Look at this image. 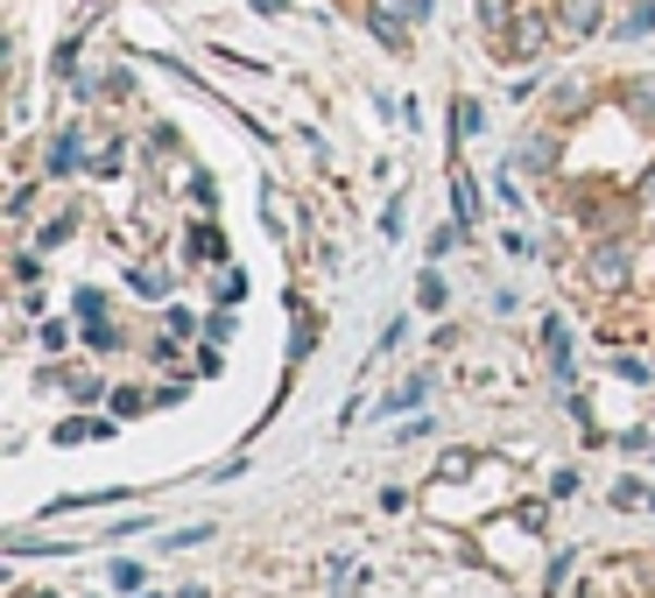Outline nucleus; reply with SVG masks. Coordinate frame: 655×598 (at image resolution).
Returning a JSON list of instances; mask_svg holds the SVG:
<instances>
[{"label":"nucleus","instance_id":"1","mask_svg":"<svg viewBox=\"0 0 655 598\" xmlns=\"http://www.w3.org/2000/svg\"><path fill=\"white\" fill-rule=\"evenodd\" d=\"M600 8H606V0H557V36L564 42L592 36V28H600Z\"/></svg>","mask_w":655,"mask_h":598},{"label":"nucleus","instance_id":"2","mask_svg":"<svg viewBox=\"0 0 655 598\" xmlns=\"http://www.w3.org/2000/svg\"><path fill=\"white\" fill-rule=\"evenodd\" d=\"M367 28H374V42H388V50L409 42V14H401L395 0H374V8H367Z\"/></svg>","mask_w":655,"mask_h":598},{"label":"nucleus","instance_id":"3","mask_svg":"<svg viewBox=\"0 0 655 598\" xmlns=\"http://www.w3.org/2000/svg\"><path fill=\"white\" fill-rule=\"evenodd\" d=\"M549 42V28L535 22V14H522V22H515V36H500V57H515V64H529L535 50H543Z\"/></svg>","mask_w":655,"mask_h":598},{"label":"nucleus","instance_id":"4","mask_svg":"<svg viewBox=\"0 0 655 598\" xmlns=\"http://www.w3.org/2000/svg\"><path fill=\"white\" fill-rule=\"evenodd\" d=\"M592 282H600V289H614V282H628V247H614V239H600V247H592Z\"/></svg>","mask_w":655,"mask_h":598},{"label":"nucleus","instance_id":"5","mask_svg":"<svg viewBox=\"0 0 655 598\" xmlns=\"http://www.w3.org/2000/svg\"><path fill=\"white\" fill-rule=\"evenodd\" d=\"M78 127H64V134H57V141H50V155H42V162H50V176H71V170H85V155H78Z\"/></svg>","mask_w":655,"mask_h":598},{"label":"nucleus","instance_id":"6","mask_svg":"<svg viewBox=\"0 0 655 598\" xmlns=\"http://www.w3.org/2000/svg\"><path fill=\"white\" fill-rule=\"evenodd\" d=\"M92 437H113V423H99V415H71V423H57V444H92Z\"/></svg>","mask_w":655,"mask_h":598},{"label":"nucleus","instance_id":"7","mask_svg":"<svg viewBox=\"0 0 655 598\" xmlns=\"http://www.w3.org/2000/svg\"><path fill=\"white\" fill-rule=\"evenodd\" d=\"M452 212H458V226H472L480 219V198H472V176L452 162Z\"/></svg>","mask_w":655,"mask_h":598},{"label":"nucleus","instance_id":"8","mask_svg":"<svg viewBox=\"0 0 655 598\" xmlns=\"http://www.w3.org/2000/svg\"><path fill=\"white\" fill-rule=\"evenodd\" d=\"M549 366H557V381H571V338H564V324H549Z\"/></svg>","mask_w":655,"mask_h":598},{"label":"nucleus","instance_id":"9","mask_svg":"<svg viewBox=\"0 0 655 598\" xmlns=\"http://www.w3.org/2000/svg\"><path fill=\"white\" fill-rule=\"evenodd\" d=\"M416 303H423V310H444V275H423V282H416Z\"/></svg>","mask_w":655,"mask_h":598},{"label":"nucleus","instance_id":"10","mask_svg":"<svg viewBox=\"0 0 655 598\" xmlns=\"http://www.w3.org/2000/svg\"><path fill=\"white\" fill-rule=\"evenodd\" d=\"M416 401H423V381H409V387H401V395H388V401H381V409L395 415V409H416Z\"/></svg>","mask_w":655,"mask_h":598},{"label":"nucleus","instance_id":"11","mask_svg":"<svg viewBox=\"0 0 655 598\" xmlns=\"http://www.w3.org/2000/svg\"><path fill=\"white\" fill-rule=\"evenodd\" d=\"M71 395H78V401H99V373H71Z\"/></svg>","mask_w":655,"mask_h":598},{"label":"nucleus","instance_id":"12","mask_svg":"<svg viewBox=\"0 0 655 598\" xmlns=\"http://www.w3.org/2000/svg\"><path fill=\"white\" fill-rule=\"evenodd\" d=\"M127 282H134V289H141V296H162V275H156V267H134Z\"/></svg>","mask_w":655,"mask_h":598},{"label":"nucleus","instance_id":"13","mask_svg":"<svg viewBox=\"0 0 655 598\" xmlns=\"http://www.w3.org/2000/svg\"><path fill=\"white\" fill-rule=\"evenodd\" d=\"M620 28H628V36H648V28H655V8H634V14H628Z\"/></svg>","mask_w":655,"mask_h":598},{"label":"nucleus","instance_id":"14","mask_svg":"<svg viewBox=\"0 0 655 598\" xmlns=\"http://www.w3.org/2000/svg\"><path fill=\"white\" fill-rule=\"evenodd\" d=\"M634 113H642V120H655V85H634Z\"/></svg>","mask_w":655,"mask_h":598},{"label":"nucleus","instance_id":"15","mask_svg":"<svg viewBox=\"0 0 655 598\" xmlns=\"http://www.w3.org/2000/svg\"><path fill=\"white\" fill-rule=\"evenodd\" d=\"M395 8L409 14V22H423V14H430V0H395Z\"/></svg>","mask_w":655,"mask_h":598},{"label":"nucleus","instance_id":"16","mask_svg":"<svg viewBox=\"0 0 655 598\" xmlns=\"http://www.w3.org/2000/svg\"><path fill=\"white\" fill-rule=\"evenodd\" d=\"M642 204H655V170H648V176H642Z\"/></svg>","mask_w":655,"mask_h":598}]
</instances>
